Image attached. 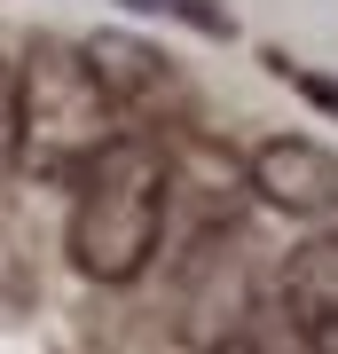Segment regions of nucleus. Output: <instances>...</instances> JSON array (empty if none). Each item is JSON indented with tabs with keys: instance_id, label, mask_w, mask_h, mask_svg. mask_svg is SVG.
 <instances>
[{
	"instance_id": "f257e3e1",
	"label": "nucleus",
	"mask_w": 338,
	"mask_h": 354,
	"mask_svg": "<svg viewBox=\"0 0 338 354\" xmlns=\"http://www.w3.org/2000/svg\"><path fill=\"white\" fill-rule=\"evenodd\" d=\"M173 158L150 134H111L71 174V260L95 283H134L165 236Z\"/></svg>"
},
{
	"instance_id": "f03ea898",
	"label": "nucleus",
	"mask_w": 338,
	"mask_h": 354,
	"mask_svg": "<svg viewBox=\"0 0 338 354\" xmlns=\"http://www.w3.org/2000/svg\"><path fill=\"white\" fill-rule=\"evenodd\" d=\"M111 95L95 87L87 55L63 48V39H39L24 55V71H16V158L32 165V174H55L71 181L79 165H87L102 142H111Z\"/></svg>"
},
{
	"instance_id": "7ed1b4c3",
	"label": "nucleus",
	"mask_w": 338,
	"mask_h": 354,
	"mask_svg": "<svg viewBox=\"0 0 338 354\" xmlns=\"http://www.w3.org/2000/svg\"><path fill=\"white\" fill-rule=\"evenodd\" d=\"M252 189L267 205H283L291 221H323L338 213V158L307 134H267L252 150Z\"/></svg>"
},
{
	"instance_id": "20e7f679",
	"label": "nucleus",
	"mask_w": 338,
	"mask_h": 354,
	"mask_svg": "<svg viewBox=\"0 0 338 354\" xmlns=\"http://www.w3.org/2000/svg\"><path fill=\"white\" fill-rule=\"evenodd\" d=\"M283 323L307 354H338V236H314L283 260Z\"/></svg>"
},
{
	"instance_id": "39448f33",
	"label": "nucleus",
	"mask_w": 338,
	"mask_h": 354,
	"mask_svg": "<svg viewBox=\"0 0 338 354\" xmlns=\"http://www.w3.org/2000/svg\"><path fill=\"white\" fill-rule=\"evenodd\" d=\"M79 55H87L95 87L111 95V111H118V102H126V111H158V102L173 95V71H165V55H158V48H142V39H126V32H95Z\"/></svg>"
},
{
	"instance_id": "423d86ee",
	"label": "nucleus",
	"mask_w": 338,
	"mask_h": 354,
	"mask_svg": "<svg viewBox=\"0 0 338 354\" xmlns=\"http://www.w3.org/2000/svg\"><path fill=\"white\" fill-rule=\"evenodd\" d=\"M126 8H150V16H173V24L205 32V39H236V16H228V0H126Z\"/></svg>"
},
{
	"instance_id": "0eeeda50",
	"label": "nucleus",
	"mask_w": 338,
	"mask_h": 354,
	"mask_svg": "<svg viewBox=\"0 0 338 354\" xmlns=\"http://www.w3.org/2000/svg\"><path fill=\"white\" fill-rule=\"evenodd\" d=\"M267 71H276V79H291V87H299V95L314 102V111H330V118H338V79H323V71H307V64H291L283 48H267Z\"/></svg>"
},
{
	"instance_id": "6e6552de",
	"label": "nucleus",
	"mask_w": 338,
	"mask_h": 354,
	"mask_svg": "<svg viewBox=\"0 0 338 354\" xmlns=\"http://www.w3.org/2000/svg\"><path fill=\"white\" fill-rule=\"evenodd\" d=\"M213 354H276V346H267V323L252 315V307H236V315H228V330L213 339Z\"/></svg>"
},
{
	"instance_id": "1a4fd4ad",
	"label": "nucleus",
	"mask_w": 338,
	"mask_h": 354,
	"mask_svg": "<svg viewBox=\"0 0 338 354\" xmlns=\"http://www.w3.org/2000/svg\"><path fill=\"white\" fill-rule=\"evenodd\" d=\"M16 174V64H0V181Z\"/></svg>"
}]
</instances>
